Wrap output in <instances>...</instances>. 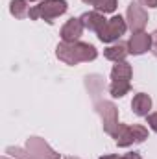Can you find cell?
<instances>
[{
  "instance_id": "1",
  "label": "cell",
  "mask_w": 157,
  "mask_h": 159,
  "mask_svg": "<svg viewBox=\"0 0 157 159\" xmlns=\"http://www.w3.org/2000/svg\"><path fill=\"white\" fill-rule=\"evenodd\" d=\"M56 56L63 63H67V65H78L81 61H92V59H96L98 52H96V48L92 44L76 41V43H61V44H57Z\"/></svg>"
},
{
  "instance_id": "2",
  "label": "cell",
  "mask_w": 157,
  "mask_h": 159,
  "mask_svg": "<svg viewBox=\"0 0 157 159\" xmlns=\"http://www.w3.org/2000/svg\"><path fill=\"white\" fill-rule=\"evenodd\" d=\"M113 139L117 141L118 146H129L133 143H142L144 139H148V129L144 126H139V124H135V126L118 124Z\"/></svg>"
},
{
  "instance_id": "3",
  "label": "cell",
  "mask_w": 157,
  "mask_h": 159,
  "mask_svg": "<svg viewBox=\"0 0 157 159\" xmlns=\"http://www.w3.org/2000/svg\"><path fill=\"white\" fill-rule=\"evenodd\" d=\"M67 11V2L65 0H44L34 9H30V19H44L46 22H52L56 17L63 15Z\"/></svg>"
},
{
  "instance_id": "4",
  "label": "cell",
  "mask_w": 157,
  "mask_h": 159,
  "mask_svg": "<svg viewBox=\"0 0 157 159\" xmlns=\"http://www.w3.org/2000/svg\"><path fill=\"white\" fill-rule=\"evenodd\" d=\"M96 111L100 113V117H102V122H104V129L113 137L115 135V131H117L118 128V113H117V107H115V104H111V102H98L96 104Z\"/></svg>"
},
{
  "instance_id": "5",
  "label": "cell",
  "mask_w": 157,
  "mask_h": 159,
  "mask_svg": "<svg viewBox=\"0 0 157 159\" xmlns=\"http://www.w3.org/2000/svg\"><path fill=\"white\" fill-rule=\"evenodd\" d=\"M124 32H126V20L120 15H117L105 22V26L100 30L98 37L102 43H111V41H117L120 35H124Z\"/></svg>"
},
{
  "instance_id": "6",
  "label": "cell",
  "mask_w": 157,
  "mask_h": 159,
  "mask_svg": "<svg viewBox=\"0 0 157 159\" xmlns=\"http://www.w3.org/2000/svg\"><path fill=\"white\" fill-rule=\"evenodd\" d=\"M128 22H129V28L133 30V34L135 32H142L146 22H148L146 9L141 4H137V2H131L129 7H128Z\"/></svg>"
},
{
  "instance_id": "7",
  "label": "cell",
  "mask_w": 157,
  "mask_h": 159,
  "mask_svg": "<svg viewBox=\"0 0 157 159\" xmlns=\"http://www.w3.org/2000/svg\"><path fill=\"white\" fill-rule=\"evenodd\" d=\"M150 48H152V35H148L146 32H135L128 41V50L133 56H141Z\"/></svg>"
},
{
  "instance_id": "8",
  "label": "cell",
  "mask_w": 157,
  "mask_h": 159,
  "mask_svg": "<svg viewBox=\"0 0 157 159\" xmlns=\"http://www.w3.org/2000/svg\"><path fill=\"white\" fill-rule=\"evenodd\" d=\"M26 146H28V152L35 159H57L59 157L54 150H50V146L43 139H39V137H32Z\"/></svg>"
},
{
  "instance_id": "9",
  "label": "cell",
  "mask_w": 157,
  "mask_h": 159,
  "mask_svg": "<svg viewBox=\"0 0 157 159\" xmlns=\"http://www.w3.org/2000/svg\"><path fill=\"white\" fill-rule=\"evenodd\" d=\"M81 32H83V22L79 19H70L61 28V39H63V43H76Z\"/></svg>"
},
{
  "instance_id": "10",
  "label": "cell",
  "mask_w": 157,
  "mask_h": 159,
  "mask_svg": "<svg viewBox=\"0 0 157 159\" xmlns=\"http://www.w3.org/2000/svg\"><path fill=\"white\" fill-rule=\"evenodd\" d=\"M79 20L83 22L85 28H89V30H92V32H96V34H100V30H102V28L105 26V22H107V20L104 19V15H100V11L83 13Z\"/></svg>"
},
{
  "instance_id": "11",
  "label": "cell",
  "mask_w": 157,
  "mask_h": 159,
  "mask_svg": "<svg viewBox=\"0 0 157 159\" xmlns=\"http://www.w3.org/2000/svg\"><path fill=\"white\" fill-rule=\"evenodd\" d=\"M131 109H133V113L139 115V117H148V113H150V109H152V98H150L148 94H144V93L135 94V98H133V102H131Z\"/></svg>"
},
{
  "instance_id": "12",
  "label": "cell",
  "mask_w": 157,
  "mask_h": 159,
  "mask_svg": "<svg viewBox=\"0 0 157 159\" xmlns=\"http://www.w3.org/2000/svg\"><path fill=\"white\" fill-rule=\"evenodd\" d=\"M131 74H133L131 65L126 63V61H120V63H117L113 67V70H111V81H129L131 80Z\"/></svg>"
},
{
  "instance_id": "13",
  "label": "cell",
  "mask_w": 157,
  "mask_h": 159,
  "mask_svg": "<svg viewBox=\"0 0 157 159\" xmlns=\"http://www.w3.org/2000/svg\"><path fill=\"white\" fill-rule=\"evenodd\" d=\"M129 54V50H128V46L126 44H113V46H109V48H105V57L107 59H111V61H124L126 59V56Z\"/></svg>"
},
{
  "instance_id": "14",
  "label": "cell",
  "mask_w": 157,
  "mask_h": 159,
  "mask_svg": "<svg viewBox=\"0 0 157 159\" xmlns=\"http://www.w3.org/2000/svg\"><path fill=\"white\" fill-rule=\"evenodd\" d=\"M9 11H11V15L17 17V19H24V17L30 15L28 2H26V0H11V4H9Z\"/></svg>"
},
{
  "instance_id": "15",
  "label": "cell",
  "mask_w": 157,
  "mask_h": 159,
  "mask_svg": "<svg viewBox=\"0 0 157 159\" xmlns=\"http://www.w3.org/2000/svg\"><path fill=\"white\" fill-rule=\"evenodd\" d=\"M129 89H131V83L129 81H111V85H109V91H111V94L115 98L124 96Z\"/></svg>"
},
{
  "instance_id": "16",
  "label": "cell",
  "mask_w": 157,
  "mask_h": 159,
  "mask_svg": "<svg viewBox=\"0 0 157 159\" xmlns=\"http://www.w3.org/2000/svg\"><path fill=\"white\" fill-rule=\"evenodd\" d=\"M94 7L100 13H113L117 9V0H98L94 4Z\"/></svg>"
},
{
  "instance_id": "17",
  "label": "cell",
  "mask_w": 157,
  "mask_h": 159,
  "mask_svg": "<svg viewBox=\"0 0 157 159\" xmlns=\"http://www.w3.org/2000/svg\"><path fill=\"white\" fill-rule=\"evenodd\" d=\"M148 124H150V128H152L154 131H157V113H154V115L148 117Z\"/></svg>"
},
{
  "instance_id": "18",
  "label": "cell",
  "mask_w": 157,
  "mask_h": 159,
  "mask_svg": "<svg viewBox=\"0 0 157 159\" xmlns=\"http://www.w3.org/2000/svg\"><path fill=\"white\" fill-rule=\"evenodd\" d=\"M152 52H154V56L157 57V30L152 34Z\"/></svg>"
},
{
  "instance_id": "19",
  "label": "cell",
  "mask_w": 157,
  "mask_h": 159,
  "mask_svg": "<svg viewBox=\"0 0 157 159\" xmlns=\"http://www.w3.org/2000/svg\"><path fill=\"white\" fill-rule=\"evenodd\" d=\"M141 6H148V7H157V0H139Z\"/></svg>"
},
{
  "instance_id": "20",
  "label": "cell",
  "mask_w": 157,
  "mask_h": 159,
  "mask_svg": "<svg viewBox=\"0 0 157 159\" xmlns=\"http://www.w3.org/2000/svg\"><path fill=\"white\" fill-rule=\"evenodd\" d=\"M120 159H141V156H139V154H135V152H133V154H126V156H124V157H120Z\"/></svg>"
},
{
  "instance_id": "21",
  "label": "cell",
  "mask_w": 157,
  "mask_h": 159,
  "mask_svg": "<svg viewBox=\"0 0 157 159\" xmlns=\"http://www.w3.org/2000/svg\"><path fill=\"white\" fill-rule=\"evenodd\" d=\"M100 159H120L118 156H104V157H100Z\"/></svg>"
},
{
  "instance_id": "22",
  "label": "cell",
  "mask_w": 157,
  "mask_h": 159,
  "mask_svg": "<svg viewBox=\"0 0 157 159\" xmlns=\"http://www.w3.org/2000/svg\"><path fill=\"white\" fill-rule=\"evenodd\" d=\"M83 2H87V4H92V6H94V4H96L98 0H83Z\"/></svg>"
},
{
  "instance_id": "23",
  "label": "cell",
  "mask_w": 157,
  "mask_h": 159,
  "mask_svg": "<svg viewBox=\"0 0 157 159\" xmlns=\"http://www.w3.org/2000/svg\"><path fill=\"white\" fill-rule=\"evenodd\" d=\"M69 159H72V157H69Z\"/></svg>"
}]
</instances>
